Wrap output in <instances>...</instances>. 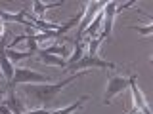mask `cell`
Masks as SVG:
<instances>
[{"label":"cell","instance_id":"obj_1","mask_svg":"<svg viewBox=\"0 0 153 114\" xmlns=\"http://www.w3.org/2000/svg\"><path fill=\"white\" fill-rule=\"evenodd\" d=\"M80 76H86V72L71 74V76H67V78L59 80V82H56V84H25V86H21V89H23L27 95L35 97L36 101H40L44 107H48V104H50V103L56 99V95L59 93L61 89L65 88V86L73 84L76 78H80Z\"/></svg>","mask_w":153,"mask_h":114},{"label":"cell","instance_id":"obj_2","mask_svg":"<svg viewBox=\"0 0 153 114\" xmlns=\"http://www.w3.org/2000/svg\"><path fill=\"white\" fill-rule=\"evenodd\" d=\"M50 80H52L50 76L40 74V72H36V70L16 66V69H13V78H12V82L8 84V88L16 89V86H25V84H50Z\"/></svg>","mask_w":153,"mask_h":114},{"label":"cell","instance_id":"obj_3","mask_svg":"<svg viewBox=\"0 0 153 114\" xmlns=\"http://www.w3.org/2000/svg\"><path fill=\"white\" fill-rule=\"evenodd\" d=\"M117 63H111V61H103L102 57L98 55H84L80 61H76L75 65L67 66L71 74H76V72H86L88 69H109V70H115L117 69Z\"/></svg>","mask_w":153,"mask_h":114},{"label":"cell","instance_id":"obj_4","mask_svg":"<svg viewBox=\"0 0 153 114\" xmlns=\"http://www.w3.org/2000/svg\"><path fill=\"white\" fill-rule=\"evenodd\" d=\"M128 84H130V76H128V78H124V76H111V78H107V88H105L103 104H111L113 99L128 88Z\"/></svg>","mask_w":153,"mask_h":114},{"label":"cell","instance_id":"obj_5","mask_svg":"<svg viewBox=\"0 0 153 114\" xmlns=\"http://www.w3.org/2000/svg\"><path fill=\"white\" fill-rule=\"evenodd\" d=\"M117 6L119 2H115V0H109V2H105L103 6V21H102V32H100V40H105V38L111 36V31H113V21H115V13H117Z\"/></svg>","mask_w":153,"mask_h":114},{"label":"cell","instance_id":"obj_6","mask_svg":"<svg viewBox=\"0 0 153 114\" xmlns=\"http://www.w3.org/2000/svg\"><path fill=\"white\" fill-rule=\"evenodd\" d=\"M136 80H138V76H136V74H132V76H130V84H128V88L132 89L134 110H138V112H142V114H151V108H149V104H147L146 97H143V93L140 91V89H138Z\"/></svg>","mask_w":153,"mask_h":114},{"label":"cell","instance_id":"obj_7","mask_svg":"<svg viewBox=\"0 0 153 114\" xmlns=\"http://www.w3.org/2000/svg\"><path fill=\"white\" fill-rule=\"evenodd\" d=\"M6 32H4L2 38H0V74H2L4 80H6V84H10L12 78H13V65L10 63V59L6 57Z\"/></svg>","mask_w":153,"mask_h":114},{"label":"cell","instance_id":"obj_8","mask_svg":"<svg viewBox=\"0 0 153 114\" xmlns=\"http://www.w3.org/2000/svg\"><path fill=\"white\" fill-rule=\"evenodd\" d=\"M0 103H2L4 107H8L12 114H25L23 101L17 97V93H16L13 88H6V97H4V101H0Z\"/></svg>","mask_w":153,"mask_h":114},{"label":"cell","instance_id":"obj_9","mask_svg":"<svg viewBox=\"0 0 153 114\" xmlns=\"http://www.w3.org/2000/svg\"><path fill=\"white\" fill-rule=\"evenodd\" d=\"M25 15H29V8H23L21 12H17V13H10L6 10H0V17H2L4 21H17V23H23L25 27L35 28V25H33L29 19H25Z\"/></svg>","mask_w":153,"mask_h":114},{"label":"cell","instance_id":"obj_10","mask_svg":"<svg viewBox=\"0 0 153 114\" xmlns=\"http://www.w3.org/2000/svg\"><path fill=\"white\" fill-rule=\"evenodd\" d=\"M36 55H38V59L44 61L46 65L59 66V69H65V66H67V61H65V59H61V57H56V55H50V53H46V51H42V50H38Z\"/></svg>","mask_w":153,"mask_h":114},{"label":"cell","instance_id":"obj_11","mask_svg":"<svg viewBox=\"0 0 153 114\" xmlns=\"http://www.w3.org/2000/svg\"><path fill=\"white\" fill-rule=\"evenodd\" d=\"M61 4H65L63 0H61V2H50V4H42V2H38V0H33V17L40 19V15L46 12V10H50V8H59Z\"/></svg>","mask_w":153,"mask_h":114},{"label":"cell","instance_id":"obj_12","mask_svg":"<svg viewBox=\"0 0 153 114\" xmlns=\"http://www.w3.org/2000/svg\"><path fill=\"white\" fill-rule=\"evenodd\" d=\"M90 99V95H82V97L79 99V101H75L73 104H69V107H65V108H57V110H52V112H48V114H73L75 110H79L80 107L86 103Z\"/></svg>","mask_w":153,"mask_h":114},{"label":"cell","instance_id":"obj_13","mask_svg":"<svg viewBox=\"0 0 153 114\" xmlns=\"http://www.w3.org/2000/svg\"><path fill=\"white\" fill-rule=\"evenodd\" d=\"M6 57L10 59V63H16V65H19L23 59H29V57H33L29 51H17V50H6Z\"/></svg>","mask_w":153,"mask_h":114},{"label":"cell","instance_id":"obj_14","mask_svg":"<svg viewBox=\"0 0 153 114\" xmlns=\"http://www.w3.org/2000/svg\"><path fill=\"white\" fill-rule=\"evenodd\" d=\"M42 51H46V53H50V55H56V57H61V59H63L65 55L71 53V50H69V46H67V44H61V46L54 44V46L46 48V50H42ZM65 61H67V59H65Z\"/></svg>","mask_w":153,"mask_h":114},{"label":"cell","instance_id":"obj_15","mask_svg":"<svg viewBox=\"0 0 153 114\" xmlns=\"http://www.w3.org/2000/svg\"><path fill=\"white\" fill-rule=\"evenodd\" d=\"M82 53H84V42H79V44H75V51H73L69 57H67V66L75 65L76 61H80V59L84 57Z\"/></svg>","mask_w":153,"mask_h":114},{"label":"cell","instance_id":"obj_16","mask_svg":"<svg viewBox=\"0 0 153 114\" xmlns=\"http://www.w3.org/2000/svg\"><path fill=\"white\" fill-rule=\"evenodd\" d=\"M102 46V40L98 36L92 38V40H86V48H88V55H98V50Z\"/></svg>","mask_w":153,"mask_h":114},{"label":"cell","instance_id":"obj_17","mask_svg":"<svg viewBox=\"0 0 153 114\" xmlns=\"http://www.w3.org/2000/svg\"><path fill=\"white\" fill-rule=\"evenodd\" d=\"M130 28H132V31H138V32H142L143 36H149L151 32H153V25H151V23H147L146 27H140V25H130Z\"/></svg>","mask_w":153,"mask_h":114},{"label":"cell","instance_id":"obj_18","mask_svg":"<svg viewBox=\"0 0 153 114\" xmlns=\"http://www.w3.org/2000/svg\"><path fill=\"white\" fill-rule=\"evenodd\" d=\"M48 112H52L48 107H42V108H33V110H29L25 114H48Z\"/></svg>","mask_w":153,"mask_h":114},{"label":"cell","instance_id":"obj_19","mask_svg":"<svg viewBox=\"0 0 153 114\" xmlns=\"http://www.w3.org/2000/svg\"><path fill=\"white\" fill-rule=\"evenodd\" d=\"M0 114H12V112H10V108H8V107H4V104L0 103Z\"/></svg>","mask_w":153,"mask_h":114},{"label":"cell","instance_id":"obj_20","mask_svg":"<svg viewBox=\"0 0 153 114\" xmlns=\"http://www.w3.org/2000/svg\"><path fill=\"white\" fill-rule=\"evenodd\" d=\"M6 31H8V28H6V27H4V25H2V23H0V32H6Z\"/></svg>","mask_w":153,"mask_h":114},{"label":"cell","instance_id":"obj_21","mask_svg":"<svg viewBox=\"0 0 153 114\" xmlns=\"http://www.w3.org/2000/svg\"><path fill=\"white\" fill-rule=\"evenodd\" d=\"M128 114H140V112H138V110H132V112H128Z\"/></svg>","mask_w":153,"mask_h":114}]
</instances>
